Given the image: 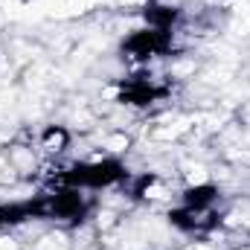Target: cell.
Here are the masks:
<instances>
[{
  "label": "cell",
  "instance_id": "1",
  "mask_svg": "<svg viewBox=\"0 0 250 250\" xmlns=\"http://www.w3.org/2000/svg\"><path fill=\"white\" fill-rule=\"evenodd\" d=\"M67 131H62V128H47V134H44V140H41V148L44 151H62V146H67Z\"/></svg>",
  "mask_w": 250,
  "mask_h": 250
}]
</instances>
